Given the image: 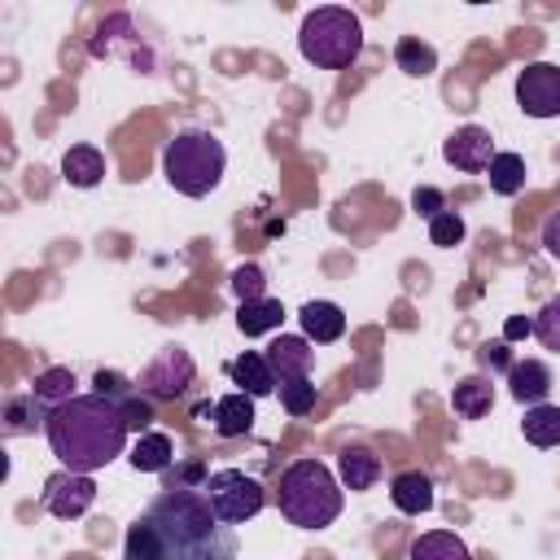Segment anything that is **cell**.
<instances>
[{
    "label": "cell",
    "mask_w": 560,
    "mask_h": 560,
    "mask_svg": "<svg viewBox=\"0 0 560 560\" xmlns=\"http://www.w3.org/2000/svg\"><path fill=\"white\" fill-rule=\"evenodd\" d=\"M508 385H512V398L525 402V407H538L547 402L551 394V368L542 359H521L508 368Z\"/></svg>",
    "instance_id": "obj_13"
},
{
    "label": "cell",
    "mask_w": 560,
    "mask_h": 560,
    "mask_svg": "<svg viewBox=\"0 0 560 560\" xmlns=\"http://www.w3.org/2000/svg\"><path fill=\"white\" fill-rule=\"evenodd\" d=\"M542 245H547L551 258H560V210L547 214V223H542Z\"/></svg>",
    "instance_id": "obj_36"
},
{
    "label": "cell",
    "mask_w": 560,
    "mask_h": 560,
    "mask_svg": "<svg viewBox=\"0 0 560 560\" xmlns=\"http://www.w3.org/2000/svg\"><path fill=\"white\" fill-rule=\"evenodd\" d=\"M407 560H472V556H468L464 538H455L451 529H429L411 542Z\"/></svg>",
    "instance_id": "obj_23"
},
{
    "label": "cell",
    "mask_w": 560,
    "mask_h": 560,
    "mask_svg": "<svg viewBox=\"0 0 560 560\" xmlns=\"http://www.w3.org/2000/svg\"><path fill=\"white\" fill-rule=\"evenodd\" d=\"M39 499H44V512H52L57 521H74V516H83L96 503V481H92V472L61 468V472H52L44 481Z\"/></svg>",
    "instance_id": "obj_8"
},
{
    "label": "cell",
    "mask_w": 560,
    "mask_h": 560,
    "mask_svg": "<svg viewBox=\"0 0 560 560\" xmlns=\"http://www.w3.org/2000/svg\"><path fill=\"white\" fill-rule=\"evenodd\" d=\"M389 499L398 512L407 516H420V512H433V481L424 472H398L389 481Z\"/></svg>",
    "instance_id": "obj_19"
},
{
    "label": "cell",
    "mask_w": 560,
    "mask_h": 560,
    "mask_svg": "<svg viewBox=\"0 0 560 560\" xmlns=\"http://www.w3.org/2000/svg\"><path fill=\"white\" fill-rule=\"evenodd\" d=\"M48 446L70 472H96L127 446V420L122 407L105 394H74L70 402L48 411Z\"/></svg>",
    "instance_id": "obj_2"
},
{
    "label": "cell",
    "mask_w": 560,
    "mask_h": 560,
    "mask_svg": "<svg viewBox=\"0 0 560 560\" xmlns=\"http://www.w3.org/2000/svg\"><path fill=\"white\" fill-rule=\"evenodd\" d=\"M214 433L219 438H241V433H249L254 429V398L249 394H223L219 402H214Z\"/></svg>",
    "instance_id": "obj_18"
},
{
    "label": "cell",
    "mask_w": 560,
    "mask_h": 560,
    "mask_svg": "<svg viewBox=\"0 0 560 560\" xmlns=\"http://www.w3.org/2000/svg\"><path fill=\"white\" fill-rule=\"evenodd\" d=\"M376 477H381L376 451H368V446H346V451L337 455V481H341L346 490H372Z\"/></svg>",
    "instance_id": "obj_15"
},
{
    "label": "cell",
    "mask_w": 560,
    "mask_h": 560,
    "mask_svg": "<svg viewBox=\"0 0 560 560\" xmlns=\"http://www.w3.org/2000/svg\"><path fill=\"white\" fill-rule=\"evenodd\" d=\"M122 560H236V529L201 490H162L127 525Z\"/></svg>",
    "instance_id": "obj_1"
},
{
    "label": "cell",
    "mask_w": 560,
    "mask_h": 560,
    "mask_svg": "<svg viewBox=\"0 0 560 560\" xmlns=\"http://www.w3.org/2000/svg\"><path fill=\"white\" fill-rule=\"evenodd\" d=\"M232 293H236L241 302H258V298H267V271H262L258 262H241V267L232 271Z\"/></svg>",
    "instance_id": "obj_29"
},
{
    "label": "cell",
    "mask_w": 560,
    "mask_h": 560,
    "mask_svg": "<svg viewBox=\"0 0 560 560\" xmlns=\"http://www.w3.org/2000/svg\"><path fill=\"white\" fill-rule=\"evenodd\" d=\"M201 494L210 499L214 516L228 521V525H245V521H254V516L262 512V503H267L262 481L249 477V472H241V468H219V472H210L206 486H201Z\"/></svg>",
    "instance_id": "obj_6"
},
{
    "label": "cell",
    "mask_w": 560,
    "mask_h": 560,
    "mask_svg": "<svg viewBox=\"0 0 560 560\" xmlns=\"http://www.w3.org/2000/svg\"><path fill=\"white\" fill-rule=\"evenodd\" d=\"M490 188L499 197H516L525 188V158L521 153H494V162H490Z\"/></svg>",
    "instance_id": "obj_27"
},
{
    "label": "cell",
    "mask_w": 560,
    "mask_h": 560,
    "mask_svg": "<svg viewBox=\"0 0 560 560\" xmlns=\"http://www.w3.org/2000/svg\"><path fill=\"white\" fill-rule=\"evenodd\" d=\"M451 407H455V416H464V420H481V416L494 407V381H490V376H464V381L451 389Z\"/></svg>",
    "instance_id": "obj_20"
},
{
    "label": "cell",
    "mask_w": 560,
    "mask_h": 560,
    "mask_svg": "<svg viewBox=\"0 0 560 560\" xmlns=\"http://www.w3.org/2000/svg\"><path fill=\"white\" fill-rule=\"evenodd\" d=\"M122 407V420H127V429H136V433H149V424H153V398H140V389L127 398V402H118Z\"/></svg>",
    "instance_id": "obj_33"
},
{
    "label": "cell",
    "mask_w": 560,
    "mask_h": 560,
    "mask_svg": "<svg viewBox=\"0 0 560 560\" xmlns=\"http://www.w3.org/2000/svg\"><path fill=\"white\" fill-rule=\"evenodd\" d=\"M516 105L529 118H556L560 114V66L551 61H529L516 74Z\"/></svg>",
    "instance_id": "obj_9"
},
{
    "label": "cell",
    "mask_w": 560,
    "mask_h": 560,
    "mask_svg": "<svg viewBox=\"0 0 560 560\" xmlns=\"http://www.w3.org/2000/svg\"><path fill=\"white\" fill-rule=\"evenodd\" d=\"M298 319H302V337H306L311 346H328V341H337V337L346 332V311H341L337 302H324V298L306 302V306L298 311Z\"/></svg>",
    "instance_id": "obj_12"
},
{
    "label": "cell",
    "mask_w": 560,
    "mask_h": 560,
    "mask_svg": "<svg viewBox=\"0 0 560 560\" xmlns=\"http://www.w3.org/2000/svg\"><path fill=\"white\" fill-rule=\"evenodd\" d=\"M442 158H446L455 171L477 175V171H490V162H494V140H490L486 127L468 122V127H459V131L442 144Z\"/></svg>",
    "instance_id": "obj_10"
},
{
    "label": "cell",
    "mask_w": 560,
    "mask_h": 560,
    "mask_svg": "<svg viewBox=\"0 0 560 560\" xmlns=\"http://www.w3.org/2000/svg\"><path fill=\"white\" fill-rule=\"evenodd\" d=\"M411 206H416V214L438 219V214L446 210V197H442L438 188H429V184H424V188H416V192H411Z\"/></svg>",
    "instance_id": "obj_34"
},
{
    "label": "cell",
    "mask_w": 560,
    "mask_h": 560,
    "mask_svg": "<svg viewBox=\"0 0 560 560\" xmlns=\"http://www.w3.org/2000/svg\"><path fill=\"white\" fill-rule=\"evenodd\" d=\"M228 166L223 140H214L210 131H179L166 149H162V175L175 192L184 197H206L219 188Z\"/></svg>",
    "instance_id": "obj_4"
},
{
    "label": "cell",
    "mask_w": 560,
    "mask_h": 560,
    "mask_svg": "<svg viewBox=\"0 0 560 560\" xmlns=\"http://www.w3.org/2000/svg\"><path fill=\"white\" fill-rule=\"evenodd\" d=\"M534 332V319L529 315H512L508 324H503V341H521V337H529Z\"/></svg>",
    "instance_id": "obj_37"
},
{
    "label": "cell",
    "mask_w": 560,
    "mask_h": 560,
    "mask_svg": "<svg viewBox=\"0 0 560 560\" xmlns=\"http://www.w3.org/2000/svg\"><path fill=\"white\" fill-rule=\"evenodd\" d=\"M61 175H66V184H74V188H96V184L105 179V158H101V149H92V144H70L66 158H61Z\"/></svg>",
    "instance_id": "obj_16"
},
{
    "label": "cell",
    "mask_w": 560,
    "mask_h": 560,
    "mask_svg": "<svg viewBox=\"0 0 560 560\" xmlns=\"http://www.w3.org/2000/svg\"><path fill=\"white\" fill-rule=\"evenodd\" d=\"M276 503L284 512L289 525L298 529H324L341 516L346 508V486L332 477L328 464L319 459H298L280 472V490H276Z\"/></svg>",
    "instance_id": "obj_3"
},
{
    "label": "cell",
    "mask_w": 560,
    "mask_h": 560,
    "mask_svg": "<svg viewBox=\"0 0 560 560\" xmlns=\"http://www.w3.org/2000/svg\"><path fill=\"white\" fill-rule=\"evenodd\" d=\"M44 424H48V407L35 394H9L4 398V433L9 438H26Z\"/></svg>",
    "instance_id": "obj_17"
},
{
    "label": "cell",
    "mask_w": 560,
    "mask_h": 560,
    "mask_svg": "<svg viewBox=\"0 0 560 560\" xmlns=\"http://www.w3.org/2000/svg\"><path fill=\"white\" fill-rule=\"evenodd\" d=\"M131 468L136 472H166L171 468V459H175V446H171V438L166 433H158V429H149V433H140L136 438V446H131Z\"/></svg>",
    "instance_id": "obj_21"
},
{
    "label": "cell",
    "mask_w": 560,
    "mask_h": 560,
    "mask_svg": "<svg viewBox=\"0 0 560 560\" xmlns=\"http://www.w3.org/2000/svg\"><path fill=\"white\" fill-rule=\"evenodd\" d=\"M276 389H280V407H284L289 416H306V411L315 407V381H311V376H298V381H280Z\"/></svg>",
    "instance_id": "obj_28"
},
{
    "label": "cell",
    "mask_w": 560,
    "mask_h": 560,
    "mask_svg": "<svg viewBox=\"0 0 560 560\" xmlns=\"http://www.w3.org/2000/svg\"><path fill=\"white\" fill-rule=\"evenodd\" d=\"M534 337H538L547 350L560 354V298H551V302L534 315Z\"/></svg>",
    "instance_id": "obj_31"
},
{
    "label": "cell",
    "mask_w": 560,
    "mask_h": 560,
    "mask_svg": "<svg viewBox=\"0 0 560 560\" xmlns=\"http://www.w3.org/2000/svg\"><path fill=\"white\" fill-rule=\"evenodd\" d=\"M429 241H433L438 249L459 245V241H464V219H459L455 210H442L438 219H429Z\"/></svg>",
    "instance_id": "obj_30"
},
{
    "label": "cell",
    "mask_w": 560,
    "mask_h": 560,
    "mask_svg": "<svg viewBox=\"0 0 560 560\" xmlns=\"http://www.w3.org/2000/svg\"><path fill=\"white\" fill-rule=\"evenodd\" d=\"M267 363H271V372H276V385H280V381H298V376H311V368H315V350H311L306 337H289V332H280V337L267 346Z\"/></svg>",
    "instance_id": "obj_11"
},
{
    "label": "cell",
    "mask_w": 560,
    "mask_h": 560,
    "mask_svg": "<svg viewBox=\"0 0 560 560\" xmlns=\"http://www.w3.org/2000/svg\"><path fill=\"white\" fill-rule=\"evenodd\" d=\"M192 354L188 350H179V346H166V350H158L153 354V363L140 372V394L144 398H153V402H171V398H179L188 385H192Z\"/></svg>",
    "instance_id": "obj_7"
},
{
    "label": "cell",
    "mask_w": 560,
    "mask_h": 560,
    "mask_svg": "<svg viewBox=\"0 0 560 560\" xmlns=\"http://www.w3.org/2000/svg\"><path fill=\"white\" fill-rule=\"evenodd\" d=\"M228 376H232V381L241 385V394H249V398H267V394H276V372H271L267 354H258V350L236 354V359L228 363Z\"/></svg>",
    "instance_id": "obj_14"
},
{
    "label": "cell",
    "mask_w": 560,
    "mask_h": 560,
    "mask_svg": "<svg viewBox=\"0 0 560 560\" xmlns=\"http://www.w3.org/2000/svg\"><path fill=\"white\" fill-rule=\"evenodd\" d=\"M521 433L529 446L547 451V446H560V407L556 402H538V407H525V420H521Z\"/></svg>",
    "instance_id": "obj_22"
},
{
    "label": "cell",
    "mask_w": 560,
    "mask_h": 560,
    "mask_svg": "<svg viewBox=\"0 0 560 560\" xmlns=\"http://www.w3.org/2000/svg\"><path fill=\"white\" fill-rule=\"evenodd\" d=\"M31 394L52 411V407H61V402L74 398V372L70 368H48V372H39L31 381Z\"/></svg>",
    "instance_id": "obj_26"
},
{
    "label": "cell",
    "mask_w": 560,
    "mask_h": 560,
    "mask_svg": "<svg viewBox=\"0 0 560 560\" xmlns=\"http://www.w3.org/2000/svg\"><path fill=\"white\" fill-rule=\"evenodd\" d=\"M92 385H96L92 394H105V398H114V402H127V398L140 389V385H131L127 376H118V372H105V368L92 376Z\"/></svg>",
    "instance_id": "obj_32"
},
{
    "label": "cell",
    "mask_w": 560,
    "mask_h": 560,
    "mask_svg": "<svg viewBox=\"0 0 560 560\" xmlns=\"http://www.w3.org/2000/svg\"><path fill=\"white\" fill-rule=\"evenodd\" d=\"M394 61H398L402 74H416V79H424V74L438 70V52H433V44H424V39H416V35H402V39L394 44Z\"/></svg>",
    "instance_id": "obj_25"
},
{
    "label": "cell",
    "mask_w": 560,
    "mask_h": 560,
    "mask_svg": "<svg viewBox=\"0 0 560 560\" xmlns=\"http://www.w3.org/2000/svg\"><path fill=\"white\" fill-rule=\"evenodd\" d=\"M477 363H481L486 372H499V368H512V363H508V341H486V346L477 350Z\"/></svg>",
    "instance_id": "obj_35"
},
{
    "label": "cell",
    "mask_w": 560,
    "mask_h": 560,
    "mask_svg": "<svg viewBox=\"0 0 560 560\" xmlns=\"http://www.w3.org/2000/svg\"><path fill=\"white\" fill-rule=\"evenodd\" d=\"M298 48L319 70H346L363 52V22L341 4H324L302 18Z\"/></svg>",
    "instance_id": "obj_5"
},
{
    "label": "cell",
    "mask_w": 560,
    "mask_h": 560,
    "mask_svg": "<svg viewBox=\"0 0 560 560\" xmlns=\"http://www.w3.org/2000/svg\"><path fill=\"white\" fill-rule=\"evenodd\" d=\"M280 319H284V306H280L276 298L241 302V311H236V328H241L245 337H262V332H276V328H280Z\"/></svg>",
    "instance_id": "obj_24"
}]
</instances>
